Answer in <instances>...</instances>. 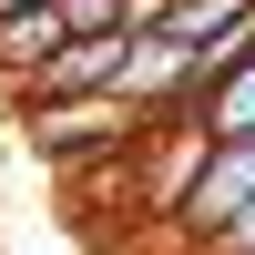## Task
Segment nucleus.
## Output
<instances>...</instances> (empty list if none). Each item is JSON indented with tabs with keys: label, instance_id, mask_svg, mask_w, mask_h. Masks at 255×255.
<instances>
[{
	"label": "nucleus",
	"instance_id": "nucleus-1",
	"mask_svg": "<svg viewBox=\"0 0 255 255\" xmlns=\"http://www.w3.org/2000/svg\"><path fill=\"white\" fill-rule=\"evenodd\" d=\"M20 133H31V153L51 163V174H82V163H102V153H133L153 123H143L133 92H61V102H31Z\"/></svg>",
	"mask_w": 255,
	"mask_h": 255
},
{
	"label": "nucleus",
	"instance_id": "nucleus-2",
	"mask_svg": "<svg viewBox=\"0 0 255 255\" xmlns=\"http://www.w3.org/2000/svg\"><path fill=\"white\" fill-rule=\"evenodd\" d=\"M51 51H72V20H61V0H41V10H10V20H0V82L41 72Z\"/></svg>",
	"mask_w": 255,
	"mask_h": 255
},
{
	"label": "nucleus",
	"instance_id": "nucleus-3",
	"mask_svg": "<svg viewBox=\"0 0 255 255\" xmlns=\"http://www.w3.org/2000/svg\"><path fill=\"white\" fill-rule=\"evenodd\" d=\"M194 133H204V143H245V133H255V51L215 82V102L194 113Z\"/></svg>",
	"mask_w": 255,
	"mask_h": 255
}]
</instances>
